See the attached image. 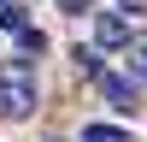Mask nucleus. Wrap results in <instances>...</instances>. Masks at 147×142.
<instances>
[{"instance_id": "f257e3e1", "label": "nucleus", "mask_w": 147, "mask_h": 142, "mask_svg": "<svg viewBox=\"0 0 147 142\" xmlns=\"http://www.w3.org/2000/svg\"><path fill=\"white\" fill-rule=\"evenodd\" d=\"M0 113L6 118L35 113V65L30 59H0Z\"/></svg>"}, {"instance_id": "f03ea898", "label": "nucleus", "mask_w": 147, "mask_h": 142, "mask_svg": "<svg viewBox=\"0 0 147 142\" xmlns=\"http://www.w3.org/2000/svg\"><path fill=\"white\" fill-rule=\"evenodd\" d=\"M94 42H100V47H129V18L100 12V18H94Z\"/></svg>"}, {"instance_id": "7ed1b4c3", "label": "nucleus", "mask_w": 147, "mask_h": 142, "mask_svg": "<svg viewBox=\"0 0 147 142\" xmlns=\"http://www.w3.org/2000/svg\"><path fill=\"white\" fill-rule=\"evenodd\" d=\"M100 95L112 106H124V113L136 106V83H129V77H112V71H100Z\"/></svg>"}, {"instance_id": "20e7f679", "label": "nucleus", "mask_w": 147, "mask_h": 142, "mask_svg": "<svg viewBox=\"0 0 147 142\" xmlns=\"http://www.w3.org/2000/svg\"><path fill=\"white\" fill-rule=\"evenodd\" d=\"M82 142H129V130H118V124H88Z\"/></svg>"}, {"instance_id": "39448f33", "label": "nucleus", "mask_w": 147, "mask_h": 142, "mask_svg": "<svg viewBox=\"0 0 147 142\" xmlns=\"http://www.w3.org/2000/svg\"><path fill=\"white\" fill-rule=\"evenodd\" d=\"M18 42H24V53H47V36L35 30V24H24V30H18Z\"/></svg>"}, {"instance_id": "423d86ee", "label": "nucleus", "mask_w": 147, "mask_h": 142, "mask_svg": "<svg viewBox=\"0 0 147 142\" xmlns=\"http://www.w3.org/2000/svg\"><path fill=\"white\" fill-rule=\"evenodd\" d=\"M71 59H77V71H82V77H100V53H94V47H77Z\"/></svg>"}, {"instance_id": "0eeeda50", "label": "nucleus", "mask_w": 147, "mask_h": 142, "mask_svg": "<svg viewBox=\"0 0 147 142\" xmlns=\"http://www.w3.org/2000/svg\"><path fill=\"white\" fill-rule=\"evenodd\" d=\"M24 24H30V18H24V12H18V6H0V30H12V36H18V30H24Z\"/></svg>"}, {"instance_id": "6e6552de", "label": "nucleus", "mask_w": 147, "mask_h": 142, "mask_svg": "<svg viewBox=\"0 0 147 142\" xmlns=\"http://www.w3.org/2000/svg\"><path fill=\"white\" fill-rule=\"evenodd\" d=\"M118 12H129V18H147V0H118Z\"/></svg>"}, {"instance_id": "1a4fd4ad", "label": "nucleus", "mask_w": 147, "mask_h": 142, "mask_svg": "<svg viewBox=\"0 0 147 142\" xmlns=\"http://www.w3.org/2000/svg\"><path fill=\"white\" fill-rule=\"evenodd\" d=\"M129 65H136V77H147V42L136 47V53H129Z\"/></svg>"}, {"instance_id": "9d476101", "label": "nucleus", "mask_w": 147, "mask_h": 142, "mask_svg": "<svg viewBox=\"0 0 147 142\" xmlns=\"http://www.w3.org/2000/svg\"><path fill=\"white\" fill-rule=\"evenodd\" d=\"M59 6H65V12H88V0H59Z\"/></svg>"}, {"instance_id": "9b49d317", "label": "nucleus", "mask_w": 147, "mask_h": 142, "mask_svg": "<svg viewBox=\"0 0 147 142\" xmlns=\"http://www.w3.org/2000/svg\"><path fill=\"white\" fill-rule=\"evenodd\" d=\"M0 6H12V0H0Z\"/></svg>"}]
</instances>
